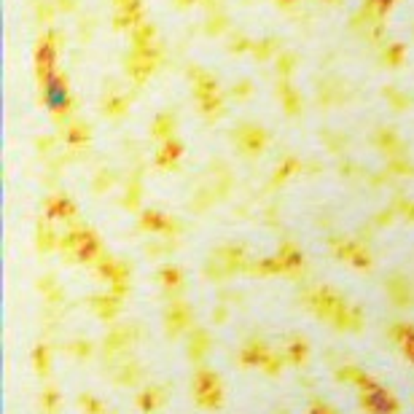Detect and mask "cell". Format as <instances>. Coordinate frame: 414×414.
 <instances>
[{"label": "cell", "mask_w": 414, "mask_h": 414, "mask_svg": "<svg viewBox=\"0 0 414 414\" xmlns=\"http://www.w3.org/2000/svg\"><path fill=\"white\" fill-rule=\"evenodd\" d=\"M51 60H54V51L48 46V62L41 65V78H44V94H46V105L51 113L57 116H65L67 108H70V94H67V86L65 81L57 76V70L51 67Z\"/></svg>", "instance_id": "obj_1"}]
</instances>
